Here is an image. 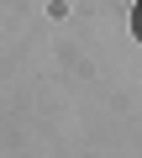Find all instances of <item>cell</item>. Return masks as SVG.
<instances>
[{"instance_id": "cell-1", "label": "cell", "mask_w": 142, "mask_h": 158, "mask_svg": "<svg viewBox=\"0 0 142 158\" xmlns=\"http://www.w3.org/2000/svg\"><path fill=\"white\" fill-rule=\"evenodd\" d=\"M132 32H137V42H142V6L132 11Z\"/></svg>"}]
</instances>
